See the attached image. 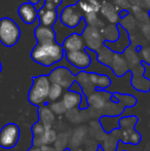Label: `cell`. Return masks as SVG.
<instances>
[{
  "mask_svg": "<svg viewBox=\"0 0 150 151\" xmlns=\"http://www.w3.org/2000/svg\"><path fill=\"white\" fill-rule=\"evenodd\" d=\"M34 36L37 43L31 50L30 57L35 63L50 67L62 61L65 52L62 44L57 41L54 28L39 24L34 29Z\"/></svg>",
  "mask_w": 150,
  "mask_h": 151,
  "instance_id": "6da1fadb",
  "label": "cell"
},
{
  "mask_svg": "<svg viewBox=\"0 0 150 151\" xmlns=\"http://www.w3.org/2000/svg\"><path fill=\"white\" fill-rule=\"evenodd\" d=\"M52 82L48 75L42 74L32 78V86L28 93V101L32 105L43 106L48 102V93H50Z\"/></svg>",
  "mask_w": 150,
  "mask_h": 151,
  "instance_id": "7a4b0ae2",
  "label": "cell"
},
{
  "mask_svg": "<svg viewBox=\"0 0 150 151\" xmlns=\"http://www.w3.org/2000/svg\"><path fill=\"white\" fill-rule=\"evenodd\" d=\"M21 38V29L12 19H0V43L6 47L16 45Z\"/></svg>",
  "mask_w": 150,
  "mask_h": 151,
  "instance_id": "3957f363",
  "label": "cell"
},
{
  "mask_svg": "<svg viewBox=\"0 0 150 151\" xmlns=\"http://www.w3.org/2000/svg\"><path fill=\"white\" fill-rule=\"evenodd\" d=\"M83 12L80 8L78 2H76L63 8L61 14H59V20L65 27L74 29L80 24L81 21H83Z\"/></svg>",
  "mask_w": 150,
  "mask_h": 151,
  "instance_id": "277c9868",
  "label": "cell"
},
{
  "mask_svg": "<svg viewBox=\"0 0 150 151\" xmlns=\"http://www.w3.org/2000/svg\"><path fill=\"white\" fill-rule=\"evenodd\" d=\"M81 35L85 42L86 50H90L97 54L104 45V38L101 29L85 24Z\"/></svg>",
  "mask_w": 150,
  "mask_h": 151,
  "instance_id": "5b68a950",
  "label": "cell"
},
{
  "mask_svg": "<svg viewBox=\"0 0 150 151\" xmlns=\"http://www.w3.org/2000/svg\"><path fill=\"white\" fill-rule=\"evenodd\" d=\"M48 77L52 83L59 84L65 91L70 90L75 82V74H73L68 68L64 66L54 68L48 74Z\"/></svg>",
  "mask_w": 150,
  "mask_h": 151,
  "instance_id": "8992f818",
  "label": "cell"
},
{
  "mask_svg": "<svg viewBox=\"0 0 150 151\" xmlns=\"http://www.w3.org/2000/svg\"><path fill=\"white\" fill-rule=\"evenodd\" d=\"M21 129L16 123H7L0 129V147L3 149H11L16 147L20 140Z\"/></svg>",
  "mask_w": 150,
  "mask_h": 151,
  "instance_id": "52a82bcc",
  "label": "cell"
},
{
  "mask_svg": "<svg viewBox=\"0 0 150 151\" xmlns=\"http://www.w3.org/2000/svg\"><path fill=\"white\" fill-rule=\"evenodd\" d=\"M117 28L119 30V38L117 41L115 42H106L104 41V45L107 46L110 50L116 52V54H123L128 47L132 45V41H131L130 33L118 23Z\"/></svg>",
  "mask_w": 150,
  "mask_h": 151,
  "instance_id": "ba28073f",
  "label": "cell"
},
{
  "mask_svg": "<svg viewBox=\"0 0 150 151\" xmlns=\"http://www.w3.org/2000/svg\"><path fill=\"white\" fill-rule=\"evenodd\" d=\"M64 57L70 65L81 70V71H84L86 68L92 65V58L86 52V50L73 52H65Z\"/></svg>",
  "mask_w": 150,
  "mask_h": 151,
  "instance_id": "9c48e42d",
  "label": "cell"
},
{
  "mask_svg": "<svg viewBox=\"0 0 150 151\" xmlns=\"http://www.w3.org/2000/svg\"><path fill=\"white\" fill-rule=\"evenodd\" d=\"M62 46L64 52H73L86 50L83 37H82L81 34L77 33V32H73V33L69 34L64 39Z\"/></svg>",
  "mask_w": 150,
  "mask_h": 151,
  "instance_id": "30bf717a",
  "label": "cell"
},
{
  "mask_svg": "<svg viewBox=\"0 0 150 151\" xmlns=\"http://www.w3.org/2000/svg\"><path fill=\"white\" fill-rule=\"evenodd\" d=\"M112 93L106 91H100L96 90L90 95L86 96L88 105L94 107L95 109H104L108 102L111 100Z\"/></svg>",
  "mask_w": 150,
  "mask_h": 151,
  "instance_id": "8fae6325",
  "label": "cell"
},
{
  "mask_svg": "<svg viewBox=\"0 0 150 151\" xmlns=\"http://www.w3.org/2000/svg\"><path fill=\"white\" fill-rule=\"evenodd\" d=\"M18 14L21 20L27 25H32L38 19V10L36 9V6L29 2H25L19 6Z\"/></svg>",
  "mask_w": 150,
  "mask_h": 151,
  "instance_id": "7c38bea8",
  "label": "cell"
},
{
  "mask_svg": "<svg viewBox=\"0 0 150 151\" xmlns=\"http://www.w3.org/2000/svg\"><path fill=\"white\" fill-rule=\"evenodd\" d=\"M119 12V8L114 3H111V2L103 1L102 4H101L100 12L106 18V20L109 22V24L117 25L120 22Z\"/></svg>",
  "mask_w": 150,
  "mask_h": 151,
  "instance_id": "4fadbf2b",
  "label": "cell"
},
{
  "mask_svg": "<svg viewBox=\"0 0 150 151\" xmlns=\"http://www.w3.org/2000/svg\"><path fill=\"white\" fill-rule=\"evenodd\" d=\"M38 20L40 25L45 27H54V25L59 20L58 9H50L44 6L38 9Z\"/></svg>",
  "mask_w": 150,
  "mask_h": 151,
  "instance_id": "5bb4252c",
  "label": "cell"
},
{
  "mask_svg": "<svg viewBox=\"0 0 150 151\" xmlns=\"http://www.w3.org/2000/svg\"><path fill=\"white\" fill-rule=\"evenodd\" d=\"M110 68L114 73V75L117 77H122L126 75L128 72H130V68H128V62L124 58L123 54H116L114 55V58L112 60V63L110 65Z\"/></svg>",
  "mask_w": 150,
  "mask_h": 151,
  "instance_id": "9a60e30c",
  "label": "cell"
},
{
  "mask_svg": "<svg viewBox=\"0 0 150 151\" xmlns=\"http://www.w3.org/2000/svg\"><path fill=\"white\" fill-rule=\"evenodd\" d=\"M82 98H83V93H76V91L68 90L65 91L64 95H63L62 102L64 103L67 110H71L76 107H79L80 103L82 101Z\"/></svg>",
  "mask_w": 150,
  "mask_h": 151,
  "instance_id": "2e32d148",
  "label": "cell"
},
{
  "mask_svg": "<svg viewBox=\"0 0 150 151\" xmlns=\"http://www.w3.org/2000/svg\"><path fill=\"white\" fill-rule=\"evenodd\" d=\"M90 79L95 88L100 91H105L111 86V79L108 75L105 74H99L95 72H90Z\"/></svg>",
  "mask_w": 150,
  "mask_h": 151,
  "instance_id": "e0dca14e",
  "label": "cell"
},
{
  "mask_svg": "<svg viewBox=\"0 0 150 151\" xmlns=\"http://www.w3.org/2000/svg\"><path fill=\"white\" fill-rule=\"evenodd\" d=\"M38 116H39V121L45 125L46 129H52V122L55 121V113L47 105L40 106L38 109Z\"/></svg>",
  "mask_w": 150,
  "mask_h": 151,
  "instance_id": "ac0fdd59",
  "label": "cell"
},
{
  "mask_svg": "<svg viewBox=\"0 0 150 151\" xmlns=\"http://www.w3.org/2000/svg\"><path fill=\"white\" fill-rule=\"evenodd\" d=\"M77 2L84 14H98L102 4L99 0H78Z\"/></svg>",
  "mask_w": 150,
  "mask_h": 151,
  "instance_id": "d6986e66",
  "label": "cell"
},
{
  "mask_svg": "<svg viewBox=\"0 0 150 151\" xmlns=\"http://www.w3.org/2000/svg\"><path fill=\"white\" fill-rule=\"evenodd\" d=\"M120 139L123 143L126 144H132V145H138L140 144L142 137L140 133L137 132L136 129H122Z\"/></svg>",
  "mask_w": 150,
  "mask_h": 151,
  "instance_id": "ffe728a7",
  "label": "cell"
},
{
  "mask_svg": "<svg viewBox=\"0 0 150 151\" xmlns=\"http://www.w3.org/2000/svg\"><path fill=\"white\" fill-rule=\"evenodd\" d=\"M123 56H124V58H126V62H128L130 70L133 69L134 67H136V66L142 64L141 58H140V56H139V52H137L136 47H135L134 45H131L130 47L126 48V52H123Z\"/></svg>",
  "mask_w": 150,
  "mask_h": 151,
  "instance_id": "44dd1931",
  "label": "cell"
},
{
  "mask_svg": "<svg viewBox=\"0 0 150 151\" xmlns=\"http://www.w3.org/2000/svg\"><path fill=\"white\" fill-rule=\"evenodd\" d=\"M131 84H132V86L135 90L138 91H142V93H148V91H150V79L145 77L144 75L132 76Z\"/></svg>",
  "mask_w": 150,
  "mask_h": 151,
  "instance_id": "7402d4cb",
  "label": "cell"
},
{
  "mask_svg": "<svg viewBox=\"0 0 150 151\" xmlns=\"http://www.w3.org/2000/svg\"><path fill=\"white\" fill-rule=\"evenodd\" d=\"M102 34L104 41L106 42H115L119 38V30L117 28V25L114 24L105 25V27L102 29Z\"/></svg>",
  "mask_w": 150,
  "mask_h": 151,
  "instance_id": "603a6c76",
  "label": "cell"
},
{
  "mask_svg": "<svg viewBox=\"0 0 150 151\" xmlns=\"http://www.w3.org/2000/svg\"><path fill=\"white\" fill-rule=\"evenodd\" d=\"M114 55H115V52L110 50L107 46L103 45V47L97 52V61L102 64V65L110 67L114 58Z\"/></svg>",
  "mask_w": 150,
  "mask_h": 151,
  "instance_id": "cb8c5ba5",
  "label": "cell"
},
{
  "mask_svg": "<svg viewBox=\"0 0 150 151\" xmlns=\"http://www.w3.org/2000/svg\"><path fill=\"white\" fill-rule=\"evenodd\" d=\"M113 96L118 100V103L122 105L124 108L134 107L137 104V98L128 93H113Z\"/></svg>",
  "mask_w": 150,
  "mask_h": 151,
  "instance_id": "d4e9b609",
  "label": "cell"
},
{
  "mask_svg": "<svg viewBox=\"0 0 150 151\" xmlns=\"http://www.w3.org/2000/svg\"><path fill=\"white\" fill-rule=\"evenodd\" d=\"M63 95H64V88L59 86V84L52 83L50 93H48V102L54 103V102L60 101V99L63 97Z\"/></svg>",
  "mask_w": 150,
  "mask_h": 151,
  "instance_id": "484cf974",
  "label": "cell"
},
{
  "mask_svg": "<svg viewBox=\"0 0 150 151\" xmlns=\"http://www.w3.org/2000/svg\"><path fill=\"white\" fill-rule=\"evenodd\" d=\"M138 117L135 115L120 117L119 119V127L121 129H134L135 125L138 122Z\"/></svg>",
  "mask_w": 150,
  "mask_h": 151,
  "instance_id": "4316f807",
  "label": "cell"
},
{
  "mask_svg": "<svg viewBox=\"0 0 150 151\" xmlns=\"http://www.w3.org/2000/svg\"><path fill=\"white\" fill-rule=\"evenodd\" d=\"M119 24L130 33L131 30H135V28L137 26V21L135 20V18L132 14H130L126 19H123V20H120Z\"/></svg>",
  "mask_w": 150,
  "mask_h": 151,
  "instance_id": "83f0119b",
  "label": "cell"
},
{
  "mask_svg": "<svg viewBox=\"0 0 150 151\" xmlns=\"http://www.w3.org/2000/svg\"><path fill=\"white\" fill-rule=\"evenodd\" d=\"M48 129H46V127L44 124H42L39 120L36 121L34 124L32 125L31 127V131H32V135H33V138H41L42 136L44 135L46 131Z\"/></svg>",
  "mask_w": 150,
  "mask_h": 151,
  "instance_id": "f1b7e54d",
  "label": "cell"
},
{
  "mask_svg": "<svg viewBox=\"0 0 150 151\" xmlns=\"http://www.w3.org/2000/svg\"><path fill=\"white\" fill-rule=\"evenodd\" d=\"M50 110L55 113V115H62V114H64L65 112L67 111L66 107H65V105L62 102V100H61V101H57V102L52 103L50 106Z\"/></svg>",
  "mask_w": 150,
  "mask_h": 151,
  "instance_id": "f546056e",
  "label": "cell"
},
{
  "mask_svg": "<svg viewBox=\"0 0 150 151\" xmlns=\"http://www.w3.org/2000/svg\"><path fill=\"white\" fill-rule=\"evenodd\" d=\"M139 56L141 58L143 64L150 66V45H144L141 47L140 52H139Z\"/></svg>",
  "mask_w": 150,
  "mask_h": 151,
  "instance_id": "4dcf8cb0",
  "label": "cell"
},
{
  "mask_svg": "<svg viewBox=\"0 0 150 151\" xmlns=\"http://www.w3.org/2000/svg\"><path fill=\"white\" fill-rule=\"evenodd\" d=\"M44 3L42 6L50 9H58L59 6L62 4L63 0H43Z\"/></svg>",
  "mask_w": 150,
  "mask_h": 151,
  "instance_id": "1f68e13d",
  "label": "cell"
},
{
  "mask_svg": "<svg viewBox=\"0 0 150 151\" xmlns=\"http://www.w3.org/2000/svg\"><path fill=\"white\" fill-rule=\"evenodd\" d=\"M141 32H142L143 36L145 37L146 41L150 44V21L145 24L141 25Z\"/></svg>",
  "mask_w": 150,
  "mask_h": 151,
  "instance_id": "d6a6232c",
  "label": "cell"
},
{
  "mask_svg": "<svg viewBox=\"0 0 150 151\" xmlns=\"http://www.w3.org/2000/svg\"><path fill=\"white\" fill-rule=\"evenodd\" d=\"M114 4H115L120 10L121 9L130 10V8H131L130 0H114Z\"/></svg>",
  "mask_w": 150,
  "mask_h": 151,
  "instance_id": "836d02e7",
  "label": "cell"
},
{
  "mask_svg": "<svg viewBox=\"0 0 150 151\" xmlns=\"http://www.w3.org/2000/svg\"><path fill=\"white\" fill-rule=\"evenodd\" d=\"M140 7L147 12H150V0H142Z\"/></svg>",
  "mask_w": 150,
  "mask_h": 151,
  "instance_id": "e575fe53",
  "label": "cell"
},
{
  "mask_svg": "<svg viewBox=\"0 0 150 151\" xmlns=\"http://www.w3.org/2000/svg\"><path fill=\"white\" fill-rule=\"evenodd\" d=\"M88 99H86V97L83 95V98H82V101H81V103H80V105H79V109H81V110H84V109H86V108L88 107Z\"/></svg>",
  "mask_w": 150,
  "mask_h": 151,
  "instance_id": "d590c367",
  "label": "cell"
},
{
  "mask_svg": "<svg viewBox=\"0 0 150 151\" xmlns=\"http://www.w3.org/2000/svg\"><path fill=\"white\" fill-rule=\"evenodd\" d=\"M131 14V12H130V10H128V9H121L119 12V19L120 20H123V19H126L128 16H130Z\"/></svg>",
  "mask_w": 150,
  "mask_h": 151,
  "instance_id": "8d00e7d4",
  "label": "cell"
},
{
  "mask_svg": "<svg viewBox=\"0 0 150 151\" xmlns=\"http://www.w3.org/2000/svg\"><path fill=\"white\" fill-rule=\"evenodd\" d=\"M141 1H142V0H130L131 6H139V7H140Z\"/></svg>",
  "mask_w": 150,
  "mask_h": 151,
  "instance_id": "74e56055",
  "label": "cell"
},
{
  "mask_svg": "<svg viewBox=\"0 0 150 151\" xmlns=\"http://www.w3.org/2000/svg\"><path fill=\"white\" fill-rule=\"evenodd\" d=\"M41 150L42 151H57L56 149H55V148H52V146H50V145H44V146H42Z\"/></svg>",
  "mask_w": 150,
  "mask_h": 151,
  "instance_id": "f35d334b",
  "label": "cell"
},
{
  "mask_svg": "<svg viewBox=\"0 0 150 151\" xmlns=\"http://www.w3.org/2000/svg\"><path fill=\"white\" fill-rule=\"evenodd\" d=\"M41 1V0H27V2H29V3L33 4V5H36V4H38L39 2Z\"/></svg>",
  "mask_w": 150,
  "mask_h": 151,
  "instance_id": "ab89813d",
  "label": "cell"
},
{
  "mask_svg": "<svg viewBox=\"0 0 150 151\" xmlns=\"http://www.w3.org/2000/svg\"><path fill=\"white\" fill-rule=\"evenodd\" d=\"M28 151H42L41 150V148H36V147H31V148H29Z\"/></svg>",
  "mask_w": 150,
  "mask_h": 151,
  "instance_id": "60d3db41",
  "label": "cell"
},
{
  "mask_svg": "<svg viewBox=\"0 0 150 151\" xmlns=\"http://www.w3.org/2000/svg\"><path fill=\"white\" fill-rule=\"evenodd\" d=\"M2 71V64H1V62H0V72Z\"/></svg>",
  "mask_w": 150,
  "mask_h": 151,
  "instance_id": "b9f144b4",
  "label": "cell"
},
{
  "mask_svg": "<svg viewBox=\"0 0 150 151\" xmlns=\"http://www.w3.org/2000/svg\"><path fill=\"white\" fill-rule=\"evenodd\" d=\"M99 1H100V0H99ZM102 1H107V0H102Z\"/></svg>",
  "mask_w": 150,
  "mask_h": 151,
  "instance_id": "7bdbcfd3",
  "label": "cell"
}]
</instances>
